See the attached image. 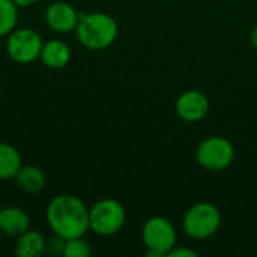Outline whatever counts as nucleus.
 Segmentation results:
<instances>
[{
  "instance_id": "nucleus-19",
  "label": "nucleus",
  "mask_w": 257,
  "mask_h": 257,
  "mask_svg": "<svg viewBox=\"0 0 257 257\" xmlns=\"http://www.w3.org/2000/svg\"><path fill=\"white\" fill-rule=\"evenodd\" d=\"M20 9L23 8V9H26V8H30V6H33L38 0H12Z\"/></svg>"
},
{
  "instance_id": "nucleus-18",
  "label": "nucleus",
  "mask_w": 257,
  "mask_h": 257,
  "mask_svg": "<svg viewBox=\"0 0 257 257\" xmlns=\"http://www.w3.org/2000/svg\"><path fill=\"white\" fill-rule=\"evenodd\" d=\"M197 253L194 250H190V248H184V247H175L170 253L169 257H196Z\"/></svg>"
},
{
  "instance_id": "nucleus-10",
  "label": "nucleus",
  "mask_w": 257,
  "mask_h": 257,
  "mask_svg": "<svg viewBox=\"0 0 257 257\" xmlns=\"http://www.w3.org/2000/svg\"><path fill=\"white\" fill-rule=\"evenodd\" d=\"M30 229V217L20 206L0 208V230L3 236L17 238Z\"/></svg>"
},
{
  "instance_id": "nucleus-1",
  "label": "nucleus",
  "mask_w": 257,
  "mask_h": 257,
  "mask_svg": "<svg viewBox=\"0 0 257 257\" xmlns=\"http://www.w3.org/2000/svg\"><path fill=\"white\" fill-rule=\"evenodd\" d=\"M45 220L51 233L63 239L84 236L89 227V208L74 194L54 196L45 209Z\"/></svg>"
},
{
  "instance_id": "nucleus-7",
  "label": "nucleus",
  "mask_w": 257,
  "mask_h": 257,
  "mask_svg": "<svg viewBox=\"0 0 257 257\" xmlns=\"http://www.w3.org/2000/svg\"><path fill=\"white\" fill-rule=\"evenodd\" d=\"M42 45V36L32 27H17L6 36L8 56L11 60L21 65L39 60Z\"/></svg>"
},
{
  "instance_id": "nucleus-5",
  "label": "nucleus",
  "mask_w": 257,
  "mask_h": 257,
  "mask_svg": "<svg viewBox=\"0 0 257 257\" xmlns=\"http://www.w3.org/2000/svg\"><path fill=\"white\" fill-rule=\"evenodd\" d=\"M176 229L169 218L157 215L145 221L142 227V242L148 256H169V253L176 247Z\"/></svg>"
},
{
  "instance_id": "nucleus-17",
  "label": "nucleus",
  "mask_w": 257,
  "mask_h": 257,
  "mask_svg": "<svg viewBox=\"0 0 257 257\" xmlns=\"http://www.w3.org/2000/svg\"><path fill=\"white\" fill-rule=\"evenodd\" d=\"M65 242H66V239H63L62 236L53 233L50 238H47V242H45V253H47V254H51V256H63Z\"/></svg>"
},
{
  "instance_id": "nucleus-6",
  "label": "nucleus",
  "mask_w": 257,
  "mask_h": 257,
  "mask_svg": "<svg viewBox=\"0 0 257 257\" xmlns=\"http://www.w3.org/2000/svg\"><path fill=\"white\" fill-rule=\"evenodd\" d=\"M235 160V146L233 143L221 136L206 137L196 151L197 164L208 172H221L226 170Z\"/></svg>"
},
{
  "instance_id": "nucleus-14",
  "label": "nucleus",
  "mask_w": 257,
  "mask_h": 257,
  "mask_svg": "<svg viewBox=\"0 0 257 257\" xmlns=\"http://www.w3.org/2000/svg\"><path fill=\"white\" fill-rule=\"evenodd\" d=\"M23 167L20 151L5 142H0V181H11Z\"/></svg>"
},
{
  "instance_id": "nucleus-15",
  "label": "nucleus",
  "mask_w": 257,
  "mask_h": 257,
  "mask_svg": "<svg viewBox=\"0 0 257 257\" xmlns=\"http://www.w3.org/2000/svg\"><path fill=\"white\" fill-rule=\"evenodd\" d=\"M18 9L12 0H0V38H6L17 29Z\"/></svg>"
},
{
  "instance_id": "nucleus-21",
  "label": "nucleus",
  "mask_w": 257,
  "mask_h": 257,
  "mask_svg": "<svg viewBox=\"0 0 257 257\" xmlns=\"http://www.w3.org/2000/svg\"><path fill=\"white\" fill-rule=\"evenodd\" d=\"M2 241H3V233H2V230H0V248H2Z\"/></svg>"
},
{
  "instance_id": "nucleus-11",
  "label": "nucleus",
  "mask_w": 257,
  "mask_h": 257,
  "mask_svg": "<svg viewBox=\"0 0 257 257\" xmlns=\"http://www.w3.org/2000/svg\"><path fill=\"white\" fill-rule=\"evenodd\" d=\"M71 57H72V51L68 42L56 38L47 42L44 41L39 56V60L42 62L44 66L50 69H63L71 62Z\"/></svg>"
},
{
  "instance_id": "nucleus-20",
  "label": "nucleus",
  "mask_w": 257,
  "mask_h": 257,
  "mask_svg": "<svg viewBox=\"0 0 257 257\" xmlns=\"http://www.w3.org/2000/svg\"><path fill=\"white\" fill-rule=\"evenodd\" d=\"M250 42H251V45L257 50V24L253 27V30L250 33Z\"/></svg>"
},
{
  "instance_id": "nucleus-3",
  "label": "nucleus",
  "mask_w": 257,
  "mask_h": 257,
  "mask_svg": "<svg viewBox=\"0 0 257 257\" xmlns=\"http://www.w3.org/2000/svg\"><path fill=\"white\" fill-rule=\"evenodd\" d=\"M126 221L125 206L111 197L101 199L89 208V227L90 230L101 236L108 238L122 230Z\"/></svg>"
},
{
  "instance_id": "nucleus-8",
  "label": "nucleus",
  "mask_w": 257,
  "mask_h": 257,
  "mask_svg": "<svg viewBox=\"0 0 257 257\" xmlns=\"http://www.w3.org/2000/svg\"><path fill=\"white\" fill-rule=\"evenodd\" d=\"M78 18L80 12L71 3L63 0H56L50 3L44 14V20L48 29L59 35H68L75 32Z\"/></svg>"
},
{
  "instance_id": "nucleus-4",
  "label": "nucleus",
  "mask_w": 257,
  "mask_h": 257,
  "mask_svg": "<svg viewBox=\"0 0 257 257\" xmlns=\"http://www.w3.org/2000/svg\"><path fill=\"white\" fill-rule=\"evenodd\" d=\"M221 226L220 209L209 202H199L188 208L182 218V229L185 235L194 241H205L212 238Z\"/></svg>"
},
{
  "instance_id": "nucleus-9",
  "label": "nucleus",
  "mask_w": 257,
  "mask_h": 257,
  "mask_svg": "<svg viewBox=\"0 0 257 257\" xmlns=\"http://www.w3.org/2000/svg\"><path fill=\"white\" fill-rule=\"evenodd\" d=\"M209 108L211 104L208 96L197 89H190L182 92L175 104L178 117L188 123L200 122L202 119H205L209 113Z\"/></svg>"
},
{
  "instance_id": "nucleus-13",
  "label": "nucleus",
  "mask_w": 257,
  "mask_h": 257,
  "mask_svg": "<svg viewBox=\"0 0 257 257\" xmlns=\"http://www.w3.org/2000/svg\"><path fill=\"white\" fill-rule=\"evenodd\" d=\"M14 181L20 191L26 194H38L47 185V175L36 166H23Z\"/></svg>"
},
{
  "instance_id": "nucleus-2",
  "label": "nucleus",
  "mask_w": 257,
  "mask_h": 257,
  "mask_svg": "<svg viewBox=\"0 0 257 257\" xmlns=\"http://www.w3.org/2000/svg\"><path fill=\"white\" fill-rule=\"evenodd\" d=\"M77 41L87 50H105L119 36L117 21L107 12H80L75 27Z\"/></svg>"
},
{
  "instance_id": "nucleus-16",
  "label": "nucleus",
  "mask_w": 257,
  "mask_h": 257,
  "mask_svg": "<svg viewBox=\"0 0 257 257\" xmlns=\"http://www.w3.org/2000/svg\"><path fill=\"white\" fill-rule=\"evenodd\" d=\"M92 254V247L84 236L71 238L65 242L63 257H89Z\"/></svg>"
},
{
  "instance_id": "nucleus-12",
  "label": "nucleus",
  "mask_w": 257,
  "mask_h": 257,
  "mask_svg": "<svg viewBox=\"0 0 257 257\" xmlns=\"http://www.w3.org/2000/svg\"><path fill=\"white\" fill-rule=\"evenodd\" d=\"M47 238L35 229H27L15 238L14 253L18 257H41L45 254Z\"/></svg>"
}]
</instances>
